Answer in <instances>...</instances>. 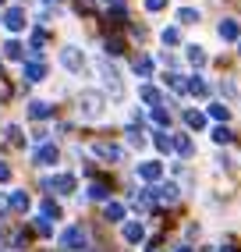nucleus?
I'll return each instance as SVG.
<instances>
[{
    "mask_svg": "<svg viewBox=\"0 0 241 252\" xmlns=\"http://www.w3.org/2000/svg\"><path fill=\"white\" fill-rule=\"evenodd\" d=\"M103 110H107V99H103L99 89H85L78 96V114L85 117V121H96V117H103Z\"/></svg>",
    "mask_w": 241,
    "mask_h": 252,
    "instance_id": "nucleus-1",
    "label": "nucleus"
},
{
    "mask_svg": "<svg viewBox=\"0 0 241 252\" xmlns=\"http://www.w3.org/2000/svg\"><path fill=\"white\" fill-rule=\"evenodd\" d=\"M60 249L64 252H82V249H89V234H85L82 224H71L67 231H60Z\"/></svg>",
    "mask_w": 241,
    "mask_h": 252,
    "instance_id": "nucleus-2",
    "label": "nucleus"
},
{
    "mask_svg": "<svg viewBox=\"0 0 241 252\" xmlns=\"http://www.w3.org/2000/svg\"><path fill=\"white\" fill-rule=\"evenodd\" d=\"M96 71L103 75V86L110 89V96H114V99H124V86H120V75L114 71V64H110V61H96Z\"/></svg>",
    "mask_w": 241,
    "mask_h": 252,
    "instance_id": "nucleus-3",
    "label": "nucleus"
},
{
    "mask_svg": "<svg viewBox=\"0 0 241 252\" xmlns=\"http://www.w3.org/2000/svg\"><path fill=\"white\" fill-rule=\"evenodd\" d=\"M75 174H54V178H43V189L46 192H57V195H71L75 192Z\"/></svg>",
    "mask_w": 241,
    "mask_h": 252,
    "instance_id": "nucleus-4",
    "label": "nucleus"
},
{
    "mask_svg": "<svg viewBox=\"0 0 241 252\" xmlns=\"http://www.w3.org/2000/svg\"><path fill=\"white\" fill-rule=\"evenodd\" d=\"M60 64H64V68L71 71V75H78V71L85 68V57H82V50H78V46H64V50H60Z\"/></svg>",
    "mask_w": 241,
    "mask_h": 252,
    "instance_id": "nucleus-5",
    "label": "nucleus"
},
{
    "mask_svg": "<svg viewBox=\"0 0 241 252\" xmlns=\"http://www.w3.org/2000/svg\"><path fill=\"white\" fill-rule=\"evenodd\" d=\"M184 93H188V96H195V99H210V82H206L202 75H188Z\"/></svg>",
    "mask_w": 241,
    "mask_h": 252,
    "instance_id": "nucleus-6",
    "label": "nucleus"
},
{
    "mask_svg": "<svg viewBox=\"0 0 241 252\" xmlns=\"http://www.w3.org/2000/svg\"><path fill=\"white\" fill-rule=\"evenodd\" d=\"M92 157L107 160V163H117L124 153H120V146H114V142H96V146H92Z\"/></svg>",
    "mask_w": 241,
    "mask_h": 252,
    "instance_id": "nucleus-7",
    "label": "nucleus"
},
{
    "mask_svg": "<svg viewBox=\"0 0 241 252\" xmlns=\"http://www.w3.org/2000/svg\"><path fill=\"white\" fill-rule=\"evenodd\" d=\"M57 146H50V142H43V146H36V157H32V160H36V167H54L57 163Z\"/></svg>",
    "mask_w": 241,
    "mask_h": 252,
    "instance_id": "nucleus-8",
    "label": "nucleus"
},
{
    "mask_svg": "<svg viewBox=\"0 0 241 252\" xmlns=\"http://www.w3.org/2000/svg\"><path fill=\"white\" fill-rule=\"evenodd\" d=\"M120 234H124V242H128V245H139V242L146 238V227H142L139 220H124V227H120Z\"/></svg>",
    "mask_w": 241,
    "mask_h": 252,
    "instance_id": "nucleus-9",
    "label": "nucleus"
},
{
    "mask_svg": "<svg viewBox=\"0 0 241 252\" xmlns=\"http://www.w3.org/2000/svg\"><path fill=\"white\" fill-rule=\"evenodd\" d=\"M139 174H142V181H152V185H156V181L163 178V163H160V160H146V163H139Z\"/></svg>",
    "mask_w": 241,
    "mask_h": 252,
    "instance_id": "nucleus-10",
    "label": "nucleus"
},
{
    "mask_svg": "<svg viewBox=\"0 0 241 252\" xmlns=\"http://www.w3.org/2000/svg\"><path fill=\"white\" fill-rule=\"evenodd\" d=\"M4 25H7L11 32L25 29V11H22V7H11V11H4Z\"/></svg>",
    "mask_w": 241,
    "mask_h": 252,
    "instance_id": "nucleus-11",
    "label": "nucleus"
},
{
    "mask_svg": "<svg viewBox=\"0 0 241 252\" xmlns=\"http://www.w3.org/2000/svg\"><path fill=\"white\" fill-rule=\"evenodd\" d=\"M139 96H142V103H146L149 110H152V107H160V103H163V96H160V89H156V86H149V82H146V86L139 89Z\"/></svg>",
    "mask_w": 241,
    "mask_h": 252,
    "instance_id": "nucleus-12",
    "label": "nucleus"
},
{
    "mask_svg": "<svg viewBox=\"0 0 241 252\" xmlns=\"http://www.w3.org/2000/svg\"><path fill=\"white\" fill-rule=\"evenodd\" d=\"M156 192H160V203H178L181 199V189L174 181H163V185H156Z\"/></svg>",
    "mask_w": 241,
    "mask_h": 252,
    "instance_id": "nucleus-13",
    "label": "nucleus"
},
{
    "mask_svg": "<svg viewBox=\"0 0 241 252\" xmlns=\"http://www.w3.org/2000/svg\"><path fill=\"white\" fill-rule=\"evenodd\" d=\"M50 114H54V107L43 103V99H32V103H29V117H32V121H46Z\"/></svg>",
    "mask_w": 241,
    "mask_h": 252,
    "instance_id": "nucleus-14",
    "label": "nucleus"
},
{
    "mask_svg": "<svg viewBox=\"0 0 241 252\" xmlns=\"http://www.w3.org/2000/svg\"><path fill=\"white\" fill-rule=\"evenodd\" d=\"M103 217H107L110 224H120L128 217V210H124V203H107V206H103Z\"/></svg>",
    "mask_w": 241,
    "mask_h": 252,
    "instance_id": "nucleus-15",
    "label": "nucleus"
},
{
    "mask_svg": "<svg viewBox=\"0 0 241 252\" xmlns=\"http://www.w3.org/2000/svg\"><path fill=\"white\" fill-rule=\"evenodd\" d=\"M46 78V64L43 61H29L25 64V82H43Z\"/></svg>",
    "mask_w": 241,
    "mask_h": 252,
    "instance_id": "nucleus-16",
    "label": "nucleus"
},
{
    "mask_svg": "<svg viewBox=\"0 0 241 252\" xmlns=\"http://www.w3.org/2000/svg\"><path fill=\"white\" fill-rule=\"evenodd\" d=\"M89 199H96V203H110V185L107 181H92L89 185Z\"/></svg>",
    "mask_w": 241,
    "mask_h": 252,
    "instance_id": "nucleus-17",
    "label": "nucleus"
},
{
    "mask_svg": "<svg viewBox=\"0 0 241 252\" xmlns=\"http://www.w3.org/2000/svg\"><path fill=\"white\" fill-rule=\"evenodd\" d=\"M220 36L227 39V43H234V39L241 36V25H238L234 18H223V22H220Z\"/></svg>",
    "mask_w": 241,
    "mask_h": 252,
    "instance_id": "nucleus-18",
    "label": "nucleus"
},
{
    "mask_svg": "<svg viewBox=\"0 0 241 252\" xmlns=\"http://www.w3.org/2000/svg\"><path fill=\"white\" fill-rule=\"evenodd\" d=\"M39 213H43V220H60V206L54 203V199H43V203H39Z\"/></svg>",
    "mask_w": 241,
    "mask_h": 252,
    "instance_id": "nucleus-19",
    "label": "nucleus"
},
{
    "mask_svg": "<svg viewBox=\"0 0 241 252\" xmlns=\"http://www.w3.org/2000/svg\"><path fill=\"white\" fill-rule=\"evenodd\" d=\"M152 146H156L160 153H170V149H174V139H170L167 131L160 128V131H152Z\"/></svg>",
    "mask_w": 241,
    "mask_h": 252,
    "instance_id": "nucleus-20",
    "label": "nucleus"
},
{
    "mask_svg": "<svg viewBox=\"0 0 241 252\" xmlns=\"http://www.w3.org/2000/svg\"><path fill=\"white\" fill-rule=\"evenodd\" d=\"M206 110H210V117H213V121H231V107L227 103H210V107H206Z\"/></svg>",
    "mask_w": 241,
    "mask_h": 252,
    "instance_id": "nucleus-21",
    "label": "nucleus"
},
{
    "mask_svg": "<svg viewBox=\"0 0 241 252\" xmlns=\"http://www.w3.org/2000/svg\"><path fill=\"white\" fill-rule=\"evenodd\" d=\"M206 50L202 46H188V64H192V68H206Z\"/></svg>",
    "mask_w": 241,
    "mask_h": 252,
    "instance_id": "nucleus-22",
    "label": "nucleus"
},
{
    "mask_svg": "<svg viewBox=\"0 0 241 252\" xmlns=\"http://www.w3.org/2000/svg\"><path fill=\"white\" fill-rule=\"evenodd\" d=\"M210 135H213V142H216V146H227V142L234 139V131H231L227 125H216V128L210 131Z\"/></svg>",
    "mask_w": 241,
    "mask_h": 252,
    "instance_id": "nucleus-23",
    "label": "nucleus"
},
{
    "mask_svg": "<svg viewBox=\"0 0 241 252\" xmlns=\"http://www.w3.org/2000/svg\"><path fill=\"white\" fill-rule=\"evenodd\" d=\"M152 68H156V64H152V57H139V61H135V75H139V78H149Z\"/></svg>",
    "mask_w": 241,
    "mask_h": 252,
    "instance_id": "nucleus-24",
    "label": "nucleus"
},
{
    "mask_svg": "<svg viewBox=\"0 0 241 252\" xmlns=\"http://www.w3.org/2000/svg\"><path fill=\"white\" fill-rule=\"evenodd\" d=\"M22 54H25V46H22V43H14V39L4 43V57H7V61H22Z\"/></svg>",
    "mask_w": 241,
    "mask_h": 252,
    "instance_id": "nucleus-25",
    "label": "nucleus"
},
{
    "mask_svg": "<svg viewBox=\"0 0 241 252\" xmlns=\"http://www.w3.org/2000/svg\"><path fill=\"white\" fill-rule=\"evenodd\" d=\"M149 121L160 125V128H167V125H170V114H167L163 107H152V110H149Z\"/></svg>",
    "mask_w": 241,
    "mask_h": 252,
    "instance_id": "nucleus-26",
    "label": "nucleus"
},
{
    "mask_svg": "<svg viewBox=\"0 0 241 252\" xmlns=\"http://www.w3.org/2000/svg\"><path fill=\"white\" fill-rule=\"evenodd\" d=\"M7 203H11V210L25 213V210H29V195H25V192H14V195H7Z\"/></svg>",
    "mask_w": 241,
    "mask_h": 252,
    "instance_id": "nucleus-27",
    "label": "nucleus"
},
{
    "mask_svg": "<svg viewBox=\"0 0 241 252\" xmlns=\"http://www.w3.org/2000/svg\"><path fill=\"white\" fill-rule=\"evenodd\" d=\"M178 22H181V25H195V22H199V11H195V7H181V11H178Z\"/></svg>",
    "mask_w": 241,
    "mask_h": 252,
    "instance_id": "nucleus-28",
    "label": "nucleus"
},
{
    "mask_svg": "<svg viewBox=\"0 0 241 252\" xmlns=\"http://www.w3.org/2000/svg\"><path fill=\"white\" fill-rule=\"evenodd\" d=\"M184 125H188V128H195V131H199V128H206V117H202L199 110H188V114H184Z\"/></svg>",
    "mask_w": 241,
    "mask_h": 252,
    "instance_id": "nucleus-29",
    "label": "nucleus"
},
{
    "mask_svg": "<svg viewBox=\"0 0 241 252\" xmlns=\"http://www.w3.org/2000/svg\"><path fill=\"white\" fill-rule=\"evenodd\" d=\"M163 43H167V46H178V43H181V29H178V25L163 29Z\"/></svg>",
    "mask_w": 241,
    "mask_h": 252,
    "instance_id": "nucleus-30",
    "label": "nucleus"
},
{
    "mask_svg": "<svg viewBox=\"0 0 241 252\" xmlns=\"http://www.w3.org/2000/svg\"><path fill=\"white\" fill-rule=\"evenodd\" d=\"M174 149H178L181 157H192V153H195V146H192V139H184V135H181V139H174Z\"/></svg>",
    "mask_w": 241,
    "mask_h": 252,
    "instance_id": "nucleus-31",
    "label": "nucleus"
},
{
    "mask_svg": "<svg viewBox=\"0 0 241 252\" xmlns=\"http://www.w3.org/2000/svg\"><path fill=\"white\" fill-rule=\"evenodd\" d=\"M128 146H135V149H142V146H146V135H142L139 128H128Z\"/></svg>",
    "mask_w": 241,
    "mask_h": 252,
    "instance_id": "nucleus-32",
    "label": "nucleus"
},
{
    "mask_svg": "<svg viewBox=\"0 0 241 252\" xmlns=\"http://www.w3.org/2000/svg\"><path fill=\"white\" fill-rule=\"evenodd\" d=\"M107 54H110V57H120V54H124V43H120L117 36H110V39H107Z\"/></svg>",
    "mask_w": 241,
    "mask_h": 252,
    "instance_id": "nucleus-33",
    "label": "nucleus"
},
{
    "mask_svg": "<svg viewBox=\"0 0 241 252\" xmlns=\"http://www.w3.org/2000/svg\"><path fill=\"white\" fill-rule=\"evenodd\" d=\"M167 7V0H146V11L149 14H156V11H163Z\"/></svg>",
    "mask_w": 241,
    "mask_h": 252,
    "instance_id": "nucleus-34",
    "label": "nucleus"
},
{
    "mask_svg": "<svg viewBox=\"0 0 241 252\" xmlns=\"http://www.w3.org/2000/svg\"><path fill=\"white\" fill-rule=\"evenodd\" d=\"M32 227H36V234H43V238H46V234H50V220H43V217H39V220H36V224H32Z\"/></svg>",
    "mask_w": 241,
    "mask_h": 252,
    "instance_id": "nucleus-35",
    "label": "nucleus"
},
{
    "mask_svg": "<svg viewBox=\"0 0 241 252\" xmlns=\"http://www.w3.org/2000/svg\"><path fill=\"white\" fill-rule=\"evenodd\" d=\"M220 86H223V93H227V96H238V86H234V82H231V78H223V82H220Z\"/></svg>",
    "mask_w": 241,
    "mask_h": 252,
    "instance_id": "nucleus-36",
    "label": "nucleus"
},
{
    "mask_svg": "<svg viewBox=\"0 0 241 252\" xmlns=\"http://www.w3.org/2000/svg\"><path fill=\"white\" fill-rule=\"evenodd\" d=\"M0 181H11V167L4 160H0Z\"/></svg>",
    "mask_w": 241,
    "mask_h": 252,
    "instance_id": "nucleus-37",
    "label": "nucleus"
},
{
    "mask_svg": "<svg viewBox=\"0 0 241 252\" xmlns=\"http://www.w3.org/2000/svg\"><path fill=\"white\" fill-rule=\"evenodd\" d=\"M174 252H192V249H188V245H174Z\"/></svg>",
    "mask_w": 241,
    "mask_h": 252,
    "instance_id": "nucleus-38",
    "label": "nucleus"
},
{
    "mask_svg": "<svg viewBox=\"0 0 241 252\" xmlns=\"http://www.w3.org/2000/svg\"><path fill=\"white\" fill-rule=\"evenodd\" d=\"M223 252H238V249H234V245H223Z\"/></svg>",
    "mask_w": 241,
    "mask_h": 252,
    "instance_id": "nucleus-39",
    "label": "nucleus"
},
{
    "mask_svg": "<svg viewBox=\"0 0 241 252\" xmlns=\"http://www.w3.org/2000/svg\"><path fill=\"white\" fill-rule=\"evenodd\" d=\"M202 252H213V245H202Z\"/></svg>",
    "mask_w": 241,
    "mask_h": 252,
    "instance_id": "nucleus-40",
    "label": "nucleus"
},
{
    "mask_svg": "<svg viewBox=\"0 0 241 252\" xmlns=\"http://www.w3.org/2000/svg\"><path fill=\"white\" fill-rule=\"evenodd\" d=\"M146 252H160V249H156V245H149V249H146Z\"/></svg>",
    "mask_w": 241,
    "mask_h": 252,
    "instance_id": "nucleus-41",
    "label": "nucleus"
},
{
    "mask_svg": "<svg viewBox=\"0 0 241 252\" xmlns=\"http://www.w3.org/2000/svg\"><path fill=\"white\" fill-rule=\"evenodd\" d=\"M110 4H120V0H110Z\"/></svg>",
    "mask_w": 241,
    "mask_h": 252,
    "instance_id": "nucleus-42",
    "label": "nucleus"
},
{
    "mask_svg": "<svg viewBox=\"0 0 241 252\" xmlns=\"http://www.w3.org/2000/svg\"><path fill=\"white\" fill-rule=\"evenodd\" d=\"M0 4H4V0H0Z\"/></svg>",
    "mask_w": 241,
    "mask_h": 252,
    "instance_id": "nucleus-43",
    "label": "nucleus"
},
{
    "mask_svg": "<svg viewBox=\"0 0 241 252\" xmlns=\"http://www.w3.org/2000/svg\"><path fill=\"white\" fill-rule=\"evenodd\" d=\"M238 50H241V46H238Z\"/></svg>",
    "mask_w": 241,
    "mask_h": 252,
    "instance_id": "nucleus-44",
    "label": "nucleus"
}]
</instances>
